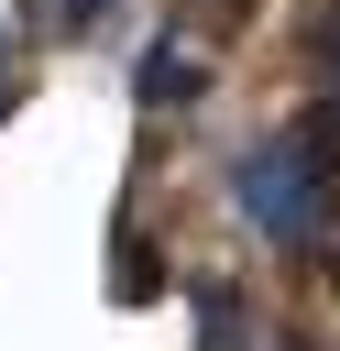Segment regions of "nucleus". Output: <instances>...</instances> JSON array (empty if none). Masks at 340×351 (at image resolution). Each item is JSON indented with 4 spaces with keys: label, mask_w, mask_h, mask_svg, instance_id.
I'll list each match as a JSON object with an SVG mask.
<instances>
[{
    "label": "nucleus",
    "mask_w": 340,
    "mask_h": 351,
    "mask_svg": "<svg viewBox=\"0 0 340 351\" xmlns=\"http://www.w3.org/2000/svg\"><path fill=\"white\" fill-rule=\"evenodd\" d=\"M329 186H340V99H318L285 143H263L241 165V208L274 230V241H318L329 230Z\"/></svg>",
    "instance_id": "obj_1"
},
{
    "label": "nucleus",
    "mask_w": 340,
    "mask_h": 351,
    "mask_svg": "<svg viewBox=\"0 0 340 351\" xmlns=\"http://www.w3.org/2000/svg\"><path fill=\"white\" fill-rule=\"evenodd\" d=\"M132 88H143V110H175V99H197V88H208V77H197V55H186V44H154V55H143V77H132Z\"/></svg>",
    "instance_id": "obj_2"
},
{
    "label": "nucleus",
    "mask_w": 340,
    "mask_h": 351,
    "mask_svg": "<svg viewBox=\"0 0 340 351\" xmlns=\"http://www.w3.org/2000/svg\"><path fill=\"white\" fill-rule=\"evenodd\" d=\"M307 66H318V77H340V0L307 22Z\"/></svg>",
    "instance_id": "obj_3"
},
{
    "label": "nucleus",
    "mask_w": 340,
    "mask_h": 351,
    "mask_svg": "<svg viewBox=\"0 0 340 351\" xmlns=\"http://www.w3.org/2000/svg\"><path fill=\"white\" fill-rule=\"evenodd\" d=\"M99 11H110V0H66V22H99Z\"/></svg>",
    "instance_id": "obj_4"
}]
</instances>
